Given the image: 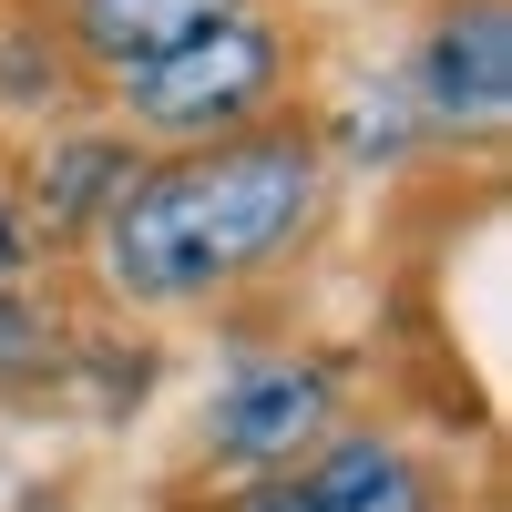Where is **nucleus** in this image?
Listing matches in <instances>:
<instances>
[{
	"label": "nucleus",
	"instance_id": "f257e3e1",
	"mask_svg": "<svg viewBox=\"0 0 512 512\" xmlns=\"http://www.w3.org/2000/svg\"><path fill=\"white\" fill-rule=\"evenodd\" d=\"M318 185H328V154L297 123H256V134L164 154L93 226V277L123 308H205L308 236Z\"/></svg>",
	"mask_w": 512,
	"mask_h": 512
},
{
	"label": "nucleus",
	"instance_id": "f03ea898",
	"mask_svg": "<svg viewBox=\"0 0 512 512\" xmlns=\"http://www.w3.org/2000/svg\"><path fill=\"white\" fill-rule=\"evenodd\" d=\"M287 93V31L267 11H236L205 41L164 52L144 72L113 82V123L134 144H164V154H195V144H226V134H256Z\"/></svg>",
	"mask_w": 512,
	"mask_h": 512
},
{
	"label": "nucleus",
	"instance_id": "7ed1b4c3",
	"mask_svg": "<svg viewBox=\"0 0 512 512\" xmlns=\"http://www.w3.org/2000/svg\"><path fill=\"white\" fill-rule=\"evenodd\" d=\"M328 431H338V379H328L318 359H246L226 390H216V410H205L216 461L246 472V482L297 472Z\"/></svg>",
	"mask_w": 512,
	"mask_h": 512
},
{
	"label": "nucleus",
	"instance_id": "20e7f679",
	"mask_svg": "<svg viewBox=\"0 0 512 512\" xmlns=\"http://www.w3.org/2000/svg\"><path fill=\"white\" fill-rule=\"evenodd\" d=\"M420 113L461 144H502L512 113V11L502 0H441L420 31Z\"/></svg>",
	"mask_w": 512,
	"mask_h": 512
},
{
	"label": "nucleus",
	"instance_id": "39448f33",
	"mask_svg": "<svg viewBox=\"0 0 512 512\" xmlns=\"http://www.w3.org/2000/svg\"><path fill=\"white\" fill-rule=\"evenodd\" d=\"M236 512H431V472L390 431H328L297 472H267Z\"/></svg>",
	"mask_w": 512,
	"mask_h": 512
},
{
	"label": "nucleus",
	"instance_id": "423d86ee",
	"mask_svg": "<svg viewBox=\"0 0 512 512\" xmlns=\"http://www.w3.org/2000/svg\"><path fill=\"white\" fill-rule=\"evenodd\" d=\"M144 175V144L123 134V123H52V144L31 154V216L21 226H103L113 216V195Z\"/></svg>",
	"mask_w": 512,
	"mask_h": 512
},
{
	"label": "nucleus",
	"instance_id": "0eeeda50",
	"mask_svg": "<svg viewBox=\"0 0 512 512\" xmlns=\"http://www.w3.org/2000/svg\"><path fill=\"white\" fill-rule=\"evenodd\" d=\"M236 11H256V0H72V52L93 62L103 82H123V72H144L164 52H185V41H205Z\"/></svg>",
	"mask_w": 512,
	"mask_h": 512
},
{
	"label": "nucleus",
	"instance_id": "6e6552de",
	"mask_svg": "<svg viewBox=\"0 0 512 512\" xmlns=\"http://www.w3.org/2000/svg\"><path fill=\"white\" fill-rule=\"evenodd\" d=\"M62 369V308L52 287H0V379H52Z\"/></svg>",
	"mask_w": 512,
	"mask_h": 512
},
{
	"label": "nucleus",
	"instance_id": "1a4fd4ad",
	"mask_svg": "<svg viewBox=\"0 0 512 512\" xmlns=\"http://www.w3.org/2000/svg\"><path fill=\"white\" fill-rule=\"evenodd\" d=\"M21 267H31V226H21V205L0 195V287H11Z\"/></svg>",
	"mask_w": 512,
	"mask_h": 512
}]
</instances>
